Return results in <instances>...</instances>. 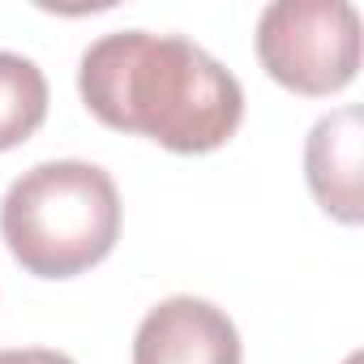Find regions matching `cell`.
Returning a JSON list of instances; mask_svg holds the SVG:
<instances>
[{"label":"cell","instance_id":"obj_1","mask_svg":"<svg viewBox=\"0 0 364 364\" xmlns=\"http://www.w3.org/2000/svg\"><path fill=\"white\" fill-rule=\"evenodd\" d=\"M77 90L95 120L141 133L176 154H210L245 120V90L206 48L185 35L116 31L77 65Z\"/></svg>","mask_w":364,"mask_h":364},{"label":"cell","instance_id":"obj_2","mask_svg":"<svg viewBox=\"0 0 364 364\" xmlns=\"http://www.w3.org/2000/svg\"><path fill=\"white\" fill-rule=\"evenodd\" d=\"M0 236L35 279H73L99 266L120 236V193L99 163L52 159L22 171L0 202Z\"/></svg>","mask_w":364,"mask_h":364},{"label":"cell","instance_id":"obj_3","mask_svg":"<svg viewBox=\"0 0 364 364\" xmlns=\"http://www.w3.org/2000/svg\"><path fill=\"white\" fill-rule=\"evenodd\" d=\"M253 52L279 86L338 95L360 69V14L347 0H279L257 22Z\"/></svg>","mask_w":364,"mask_h":364},{"label":"cell","instance_id":"obj_4","mask_svg":"<svg viewBox=\"0 0 364 364\" xmlns=\"http://www.w3.org/2000/svg\"><path fill=\"white\" fill-rule=\"evenodd\" d=\"M133 364H240V334L210 300L171 296L141 317Z\"/></svg>","mask_w":364,"mask_h":364},{"label":"cell","instance_id":"obj_5","mask_svg":"<svg viewBox=\"0 0 364 364\" xmlns=\"http://www.w3.org/2000/svg\"><path fill=\"white\" fill-rule=\"evenodd\" d=\"M360 141H364L360 107H338V112L321 116L304 141L309 189H313L317 206L338 223L364 219V206H360Z\"/></svg>","mask_w":364,"mask_h":364},{"label":"cell","instance_id":"obj_6","mask_svg":"<svg viewBox=\"0 0 364 364\" xmlns=\"http://www.w3.org/2000/svg\"><path fill=\"white\" fill-rule=\"evenodd\" d=\"M48 120V77L35 60L0 52V150H14Z\"/></svg>","mask_w":364,"mask_h":364},{"label":"cell","instance_id":"obj_7","mask_svg":"<svg viewBox=\"0 0 364 364\" xmlns=\"http://www.w3.org/2000/svg\"><path fill=\"white\" fill-rule=\"evenodd\" d=\"M0 364H77L52 347H0Z\"/></svg>","mask_w":364,"mask_h":364}]
</instances>
